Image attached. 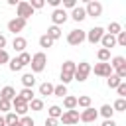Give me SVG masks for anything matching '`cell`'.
<instances>
[{
	"label": "cell",
	"instance_id": "cell-1",
	"mask_svg": "<svg viewBox=\"0 0 126 126\" xmlns=\"http://www.w3.org/2000/svg\"><path fill=\"white\" fill-rule=\"evenodd\" d=\"M75 67H77V63L75 61H65L63 65H61V73H59V79H61V85H69L71 81H73V75H75Z\"/></svg>",
	"mask_w": 126,
	"mask_h": 126
},
{
	"label": "cell",
	"instance_id": "cell-2",
	"mask_svg": "<svg viewBox=\"0 0 126 126\" xmlns=\"http://www.w3.org/2000/svg\"><path fill=\"white\" fill-rule=\"evenodd\" d=\"M30 65H32V73H33V75H35V73H41V71L45 69V65H47V55H45L43 51L33 53Z\"/></svg>",
	"mask_w": 126,
	"mask_h": 126
},
{
	"label": "cell",
	"instance_id": "cell-3",
	"mask_svg": "<svg viewBox=\"0 0 126 126\" xmlns=\"http://www.w3.org/2000/svg\"><path fill=\"white\" fill-rule=\"evenodd\" d=\"M91 63L87 61H81L77 67H75V75H73V81H79V83H85L89 79V73H91Z\"/></svg>",
	"mask_w": 126,
	"mask_h": 126
},
{
	"label": "cell",
	"instance_id": "cell-4",
	"mask_svg": "<svg viewBox=\"0 0 126 126\" xmlns=\"http://www.w3.org/2000/svg\"><path fill=\"white\" fill-rule=\"evenodd\" d=\"M33 16V8L30 6V2H26V0H22V2H18V6H16V18H22V20H30Z\"/></svg>",
	"mask_w": 126,
	"mask_h": 126
},
{
	"label": "cell",
	"instance_id": "cell-5",
	"mask_svg": "<svg viewBox=\"0 0 126 126\" xmlns=\"http://www.w3.org/2000/svg\"><path fill=\"white\" fill-rule=\"evenodd\" d=\"M102 35H104V28H100V26H93V28L87 32L85 41H89L91 45H94V43H100Z\"/></svg>",
	"mask_w": 126,
	"mask_h": 126
},
{
	"label": "cell",
	"instance_id": "cell-6",
	"mask_svg": "<svg viewBox=\"0 0 126 126\" xmlns=\"http://www.w3.org/2000/svg\"><path fill=\"white\" fill-rule=\"evenodd\" d=\"M85 35H87V32H85V30L75 28V30H71V32H69V35H67V43H69V45H73V47H77V45H81V43L85 41Z\"/></svg>",
	"mask_w": 126,
	"mask_h": 126
},
{
	"label": "cell",
	"instance_id": "cell-7",
	"mask_svg": "<svg viewBox=\"0 0 126 126\" xmlns=\"http://www.w3.org/2000/svg\"><path fill=\"white\" fill-rule=\"evenodd\" d=\"M85 14H87V18H89V16H91V18H100V14H102V4H100L98 0H89L87 6H85Z\"/></svg>",
	"mask_w": 126,
	"mask_h": 126
},
{
	"label": "cell",
	"instance_id": "cell-8",
	"mask_svg": "<svg viewBox=\"0 0 126 126\" xmlns=\"http://www.w3.org/2000/svg\"><path fill=\"white\" fill-rule=\"evenodd\" d=\"M12 108H14V112L18 114V116H26L28 114V110H30V106H28V102L22 98V96H14V100H12Z\"/></svg>",
	"mask_w": 126,
	"mask_h": 126
},
{
	"label": "cell",
	"instance_id": "cell-9",
	"mask_svg": "<svg viewBox=\"0 0 126 126\" xmlns=\"http://www.w3.org/2000/svg\"><path fill=\"white\" fill-rule=\"evenodd\" d=\"M59 120L65 124V126H75V124H79V110L75 108V110H65L61 116H59Z\"/></svg>",
	"mask_w": 126,
	"mask_h": 126
},
{
	"label": "cell",
	"instance_id": "cell-10",
	"mask_svg": "<svg viewBox=\"0 0 126 126\" xmlns=\"http://www.w3.org/2000/svg\"><path fill=\"white\" fill-rule=\"evenodd\" d=\"M67 20H69L67 10H63V8H55V10L51 12V22H53V26H59V28H61Z\"/></svg>",
	"mask_w": 126,
	"mask_h": 126
},
{
	"label": "cell",
	"instance_id": "cell-11",
	"mask_svg": "<svg viewBox=\"0 0 126 126\" xmlns=\"http://www.w3.org/2000/svg\"><path fill=\"white\" fill-rule=\"evenodd\" d=\"M26 20H22V18H12L10 22H8V32H12L14 33V37L20 33V32H24V28H26Z\"/></svg>",
	"mask_w": 126,
	"mask_h": 126
},
{
	"label": "cell",
	"instance_id": "cell-12",
	"mask_svg": "<svg viewBox=\"0 0 126 126\" xmlns=\"http://www.w3.org/2000/svg\"><path fill=\"white\" fill-rule=\"evenodd\" d=\"M96 118H98V110H94L93 106H89V108H85V110L79 112V120H81V122L91 124V122H94Z\"/></svg>",
	"mask_w": 126,
	"mask_h": 126
},
{
	"label": "cell",
	"instance_id": "cell-13",
	"mask_svg": "<svg viewBox=\"0 0 126 126\" xmlns=\"http://www.w3.org/2000/svg\"><path fill=\"white\" fill-rule=\"evenodd\" d=\"M91 71H94V75L104 77V79L112 75V67H110V63H94V69H91Z\"/></svg>",
	"mask_w": 126,
	"mask_h": 126
},
{
	"label": "cell",
	"instance_id": "cell-14",
	"mask_svg": "<svg viewBox=\"0 0 126 126\" xmlns=\"http://www.w3.org/2000/svg\"><path fill=\"white\" fill-rule=\"evenodd\" d=\"M12 47H14V51H16V53H24V51H26V47H28V39H26V37H22V35H16V37H14V41H12Z\"/></svg>",
	"mask_w": 126,
	"mask_h": 126
},
{
	"label": "cell",
	"instance_id": "cell-15",
	"mask_svg": "<svg viewBox=\"0 0 126 126\" xmlns=\"http://www.w3.org/2000/svg\"><path fill=\"white\" fill-rule=\"evenodd\" d=\"M100 45L104 47V49H112L114 45H116V35H110V33H106L104 32V35H102V39H100Z\"/></svg>",
	"mask_w": 126,
	"mask_h": 126
},
{
	"label": "cell",
	"instance_id": "cell-16",
	"mask_svg": "<svg viewBox=\"0 0 126 126\" xmlns=\"http://www.w3.org/2000/svg\"><path fill=\"white\" fill-rule=\"evenodd\" d=\"M18 93H16V89L14 87H10V85H6V87H2V91H0V98H4V100H14V96H16Z\"/></svg>",
	"mask_w": 126,
	"mask_h": 126
},
{
	"label": "cell",
	"instance_id": "cell-17",
	"mask_svg": "<svg viewBox=\"0 0 126 126\" xmlns=\"http://www.w3.org/2000/svg\"><path fill=\"white\" fill-rule=\"evenodd\" d=\"M71 18H73L75 22H83V20L87 18V14H85V6H75V8L71 10Z\"/></svg>",
	"mask_w": 126,
	"mask_h": 126
},
{
	"label": "cell",
	"instance_id": "cell-18",
	"mask_svg": "<svg viewBox=\"0 0 126 126\" xmlns=\"http://www.w3.org/2000/svg\"><path fill=\"white\" fill-rule=\"evenodd\" d=\"M53 87H55V85H51L49 81L41 83V85H39V89H37L39 96H51V94H53Z\"/></svg>",
	"mask_w": 126,
	"mask_h": 126
},
{
	"label": "cell",
	"instance_id": "cell-19",
	"mask_svg": "<svg viewBox=\"0 0 126 126\" xmlns=\"http://www.w3.org/2000/svg\"><path fill=\"white\" fill-rule=\"evenodd\" d=\"M22 85H24V89H33V85H35V75H33V73H24V75H22Z\"/></svg>",
	"mask_w": 126,
	"mask_h": 126
},
{
	"label": "cell",
	"instance_id": "cell-20",
	"mask_svg": "<svg viewBox=\"0 0 126 126\" xmlns=\"http://www.w3.org/2000/svg\"><path fill=\"white\" fill-rule=\"evenodd\" d=\"M110 67H112V71H116V69H120V67H126V59L122 57V55H116V57H110Z\"/></svg>",
	"mask_w": 126,
	"mask_h": 126
},
{
	"label": "cell",
	"instance_id": "cell-21",
	"mask_svg": "<svg viewBox=\"0 0 126 126\" xmlns=\"http://www.w3.org/2000/svg\"><path fill=\"white\" fill-rule=\"evenodd\" d=\"M63 106H65V110H75L77 108V96H73V94L63 96Z\"/></svg>",
	"mask_w": 126,
	"mask_h": 126
},
{
	"label": "cell",
	"instance_id": "cell-22",
	"mask_svg": "<svg viewBox=\"0 0 126 126\" xmlns=\"http://www.w3.org/2000/svg\"><path fill=\"white\" fill-rule=\"evenodd\" d=\"M45 35H47L49 39H53V41L59 39V37H61V28H59V26H49L47 32H45Z\"/></svg>",
	"mask_w": 126,
	"mask_h": 126
},
{
	"label": "cell",
	"instance_id": "cell-23",
	"mask_svg": "<svg viewBox=\"0 0 126 126\" xmlns=\"http://www.w3.org/2000/svg\"><path fill=\"white\" fill-rule=\"evenodd\" d=\"M61 114H63V108L57 106V104H51V106L47 108V118H55V120H59Z\"/></svg>",
	"mask_w": 126,
	"mask_h": 126
},
{
	"label": "cell",
	"instance_id": "cell-24",
	"mask_svg": "<svg viewBox=\"0 0 126 126\" xmlns=\"http://www.w3.org/2000/svg\"><path fill=\"white\" fill-rule=\"evenodd\" d=\"M98 114H100L104 120H110V118H112V114H114V110H112V106H110V104H102V106L98 108Z\"/></svg>",
	"mask_w": 126,
	"mask_h": 126
},
{
	"label": "cell",
	"instance_id": "cell-25",
	"mask_svg": "<svg viewBox=\"0 0 126 126\" xmlns=\"http://www.w3.org/2000/svg\"><path fill=\"white\" fill-rule=\"evenodd\" d=\"M122 32V26L118 24V22H110L108 26H106V33H110V35H118Z\"/></svg>",
	"mask_w": 126,
	"mask_h": 126
},
{
	"label": "cell",
	"instance_id": "cell-26",
	"mask_svg": "<svg viewBox=\"0 0 126 126\" xmlns=\"http://www.w3.org/2000/svg\"><path fill=\"white\" fill-rule=\"evenodd\" d=\"M96 57H98V63H108V61H110V51L104 49V47H100V49L96 51Z\"/></svg>",
	"mask_w": 126,
	"mask_h": 126
},
{
	"label": "cell",
	"instance_id": "cell-27",
	"mask_svg": "<svg viewBox=\"0 0 126 126\" xmlns=\"http://www.w3.org/2000/svg\"><path fill=\"white\" fill-rule=\"evenodd\" d=\"M18 96H22V98H24L28 104H30V102L35 98V96H33V89H22V91L18 93Z\"/></svg>",
	"mask_w": 126,
	"mask_h": 126
},
{
	"label": "cell",
	"instance_id": "cell-28",
	"mask_svg": "<svg viewBox=\"0 0 126 126\" xmlns=\"http://www.w3.org/2000/svg\"><path fill=\"white\" fill-rule=\"evenodd\" d=\"M8 67H10V71H12V73H18V71H22V69H24V65L20 63V59H18V57L10 59V61H8Z\"/></svg>",
	"mask_w": 126,
	"mask_h": 126
},
{
	"label": "cell",
	"instance_id": "cell-29",
	"mask_svg": "<svg viewBox=\"0 0 126 126\" xmlns=\"http://www.w3.org/2000/svg\"><path fill=\"white\" fill-rule=\"evenodd\" d=\"M114 112H124L126 110V98H116L114 104H110Z\"/></svg>",
	"mask_w": 126,
	"mask_h": 126
},
{
	"label": "cell",
	"instance_id": "cell-30",
	"mask_svg": "<svg viewBox=\"0 0 126 126\" xmlns=\"http://www.w3.org/2000/svg\"><path fill=\"white\" fill-rule=\"evenodd\" d=\"M77 106H81L83 110L89 108V106H91V96H89V94H81V96L77 98Z\"/></svg>",
	"mask_w": 126,
	"mask_h": 126
},
{
	"label": "cell",
	"instance_id": "cell-31",
	"mask_svg": "<svg viewBox=\"0 0 126 126\" xmlns=\"http://www.w3.org/2000/svg\"><path fill=\"white\" fill-rule=\"evenodd\" d=\"M28 106H30V110H33V112H39V110H43V100H41V98H33Z\"/></svg>",
	"mask_w": 126,
	"mask_h": 126
},
{
	"label": "cell",
	"instance_id": "cell-32",
	"mask_svg": "<svg viewBox=\"0 0 126 126\" xmlns=\"http://www.w3.org/2000/svg\"><path fill=\"white\" fill-rule=\"evenodd\" d=\"M4 120H6V126H12V124H16L18 120H20V116L16 114V112H6V116H4Z\"/></svg>",
	"mask_w": 126,
	"mask_h": 126
},
{
	"label": "cell",
	"instance_id": "cell-33",
	"mask_svg": "<svg viewBox=\"0 0 126 126\" xmlns=\"http://www.w3.org/2000/svg\"><path fill=\"white\" fill-rule=\"evenodd\" d=\"M120 83H122V81H120V79H118V77H116L114 73H112L110 77H106V85H108V89H116V87H118Z\"/></svg>",
	"mask_w": 126,
	"mask_h": 126
},
{
	"label": "cell",
	"instance_id": "cell-34",
	"mask_svg": "<svg viewBox=\"0 0 126 126\" xmlns=\"http://www.w3.org/2000/svg\"><path fill=\"white\" fill-rule=\"evenodd\" d=\"M53 96H59V98L67 96V87H65V85H57V87H53Z\"/></svg>",
	"mask_w": 126,
	"mask_h": 126
},
{
	"label": "cell",
	"instance_id": "cell-35",
	"mask_svg": "<svg viewBox=\"0 0 126 126\" xmlns=\"http://www.w3.org/2000/svg\"><path fill=\"white\" fill-rule=\"evenodd\" d=\"M39 47H43V49H49V47H53V39H49L45 33L39 37Z\"/></svg>",
	"mask_w": 126,
	"mask_h": 126
},
{
	"label": "cell",
	"instance_id": "cell-36",
	"mask_svg": "<svg viewBox=\"0 0 126 126\" xmlns=\"http://www.w3.org/2000/svg\"><path fill=\"white\" fill-rule=\"evenodd\" d=\"M18 59H20V63L26 67V65H30V61H32V55H30L28 51H24V53H20V55H18Z\"/></svg>",
	"mask_w": 126,
	"mask_h": 126
},
{
	"label": "cell",
	"instance_id": "cell-37",
	"mask_svg": "<svg viewBox=\"0 0 126 126\" xmlns=\"http://www.w3.org/2000/svg\"><path fill=\"white\" fill-rule=\"evenodd\" d=\"M116 45H120V47H126V32L122 30L118 35H116Z\"/></svg>",
	"mask_w": 126,
	"mask_h": 126
},
{
	"label": "cell",
	"instance_id": "cell-38",
	"mask_svg": "<svg viewBox=\"0 0 126 126\" xmlns=\"http://www.w3.org/2000/svg\"><path fill=\"white\" fill-rule=\"evenodd\" d=\"M10 110H12V102L0 98V112H10Z\"/></svg>",
	"mask_w": 126,
	"mask_h": 126
},
{
	"label": "cell",
	"instance_id": "cell-39",
	"mask_svg": "<svg viewBox=\"0 0 126 126\" xmlns=\"http://www.w3.org/2000/svg\"><path fill=\"white\" fill-rule=\"evenodd\" d=\"M20 126H35V122H33V118H32V116H28V114H26V116H22V118H20Z\"/></svg>",
	"mask_w": 126,
	"mask_h": 126
},
{
	"label": "cell",
	"instance_id": "cell-40",
	"mask_svg": "<svg viewBox=\"0 0 126 126\" xmlns=\"http://www.w3.org/2000/svg\"><path fill=\"white\" fill-rule=\"evenodd\" d=\"M116 93H118V98H124V96H126V81H122V83L116 87Z\"/></svg>",
	"mask_w": 126,
	"mask_h": 126
},
{
	"label": "cell",
	"instance_id": "cell-41",
	"mask_svg": "<svg viewBox=\"0 0 126 126\" xmlns=\"http://www.w3.org/2000/svg\"><path fill=\"white\" fill-rule=\"evenodd\" d=\"M8 61H10V55H8V51H6V49H0V65L8 63Z\"/></svg>",
	"mask_w": 126,
	"mask_h": 126
},
{
	"label": "cell",
	"instance_id": "cell-42",
	"mask_svg": "<svg viewBox=\"0 0 126 126\" xmlns=\"http://www.w3.org/2000/svg\"><path fill=\"white\" fill-rule=\"evenodd\" d=\"M30 6H32L33 10H39V8H43V6H45V2H43V0H32V2H30Z\"/></svg>",
	"mask_w": 126,
	"mask_h": 126
},
{
	"label": "cell",
	"instance_id": "cell-43",
	"mask_svg": "<svg viewBox=\"0 0 126 126\" xmlns=\"http://www.w3.org/2000/svg\"><path fill=\"white\" fill-rule=\"evenodd\" d=\"M75 6H77L75 0H63V10H65V8H71V10H73Z\"/></svg>",
	"mask_w": 126,
	"mask_h": 126
},
{
	"label": "cell",
	"instance_id": "cell-44",
	"mask_svg": "<svg viewBox=\"0 0 126 126\" xmlns=\"http://www.w3.org/2000/svg\"><path fill=\"white\" fill-rule=\"evenodd\" d=\"M45 126H57L59 124V120H55V118H45V122H43Z\"/></svg>",
	"mask_w": 126,
	"mask_h": 126
},
{
	"label": "cell",
	"instance_id": "cell-45",
	"mask_svg": "<svg viewBox=\"0 0 126 126\" xmlns=\"http://www.w3.org/2000/svg\"><path fill=\"white\" fill-rule=\"evenodd\" d=\"M47 2H49V6H53V10L61 8V0H47Z\"/></svg>",
	"mask_w": 126,
	"mask_h": 126
},
{
	"label": "cell",
	"instance_id": "cell-46",
	"mask_svg": "<svg viewBox=\"0 0 126 126\" xmlns=\"http://www.w3.org/2000/svg\"><path fill=\"white\" fill-rule=\"evenodd\" d=\"M100 126H118V124L114 122V118H110V120H104V122H102Z\"/></svg>",
	"mask_w": 126,
	"mask_h": 126
},
{
	"label": "cell",
	"instance_id": "cell-47",
	"mask_svg": "<svg viewBox=\"0 0 126 126\" xmlns=\"http://www.w3.org/2000/svg\"><path fill=\"white\" fill-rule=\"evenodd\" d=\"M4 47H6V35L0 33V49H4Z\"/></svg>",
	"mask_w": 126,
	"mask_h": 126
},
{
	"label": "cell",
	"instance_id": "cell-48",
	"mask_svg": "<svg viewBox=\"0 0 126 126\" xmlns=\"http://www.w3.org/2000/svg\"><path fill=\"white\" fill-rule=\"evenodd\" d=\"M0 126H6V120H4V116H0Z\"/></svg>",
	"mask_w": 126,
	"mask_h": 126
},
{
	"label": "cell",
	"instance_id": "cell-49",
	"mask_svg": "<svg viewBox=\"0 0 126 126\" xmlns=\"http://www.w3.org/2000/svg\"><path fill=\"white\" fill-rule=\"evenodd\" d=\"M12 126H20V120H18V122H16V124H12Z\"/></svg>",
	"mask_w": 126,
	"mask_h": 126
}]
</instances>
